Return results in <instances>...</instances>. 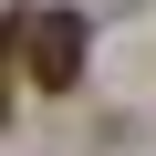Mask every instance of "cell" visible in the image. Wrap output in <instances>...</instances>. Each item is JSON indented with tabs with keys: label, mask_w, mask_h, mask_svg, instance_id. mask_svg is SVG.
Listing matches in <instances>:
<instances>
[{
	"label": "cell",
	"mask_w": 156,
	"mask_h": 156,
	"mask_svg": "<svg viewBox=\"0 0 156 156\" xmlns=\"http://www.w3.org/2000/svg\"><path fill=\"white\" fill-rule=\"evenodd\" d=\"M21 62L42 94H73L83 83V11H21Z\"/></svg>",
	"instance_id": "1"
}]
</instances>
